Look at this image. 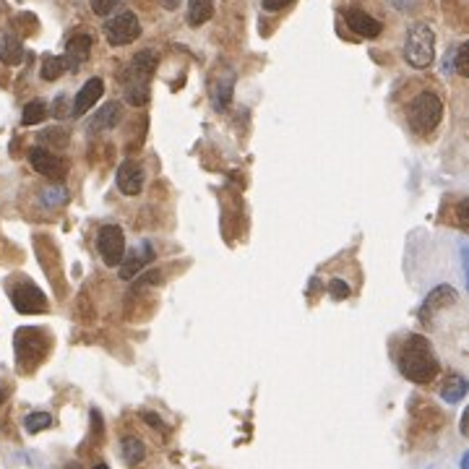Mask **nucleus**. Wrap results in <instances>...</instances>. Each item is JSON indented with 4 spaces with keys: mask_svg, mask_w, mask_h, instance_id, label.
I'll list each match as a JSON object with an SVG mask.
<instances>
[{
    "mask_svg": "<svg viewBox=\"0 0 469 469\" xmlns=\"http://www.w3.org/2000/svg\"><path fill=\"white\" fill-rule=\"evenodd\" d=\"M396 365H399V373L412 384H430V381H435L438 370H441L433 344L422 334H410L407 339L401 341Z\"/></svg>",
    "mask_w": 469,
    "mask_h": 469,
    "instance_id": "f257e3e1",
    "label": "nucleus"
},
{
    "mask_svg": "<svg viewBox=\"0 0 469 469\" xmlns=\"http://www.w3.org/2000/svg\"><path fill=\"white\" fill-rule=\"evenodd\" d=\"M157 63H159L157 52L141 50V52H136V58L130 60L128 66L123 68L120 81H123L126 102L128 104H133V107H144V104L149 102V97H152L149 84H152V76H154V71H157Z\"/></svg>",
    "mask_w": 469,
    "mask_h": 469,
    "instance_id": "f03ea898",
    "label": "nucleus"
},
{
    "mask_svg": "<svg viewBox=\"0 0 469 469\" xmlns=\"http://www.w3.org/2000/svg\"><path fill=\"white\" fill-rule=\"evenodd\" d=\"M435 58V32L427 24H415L404 39V60L412 68H427Z\"/></svg>",
    "mask_w": 469,
    "mask_h": 469,
    "instance_id": "7ed1b4c3",
    "label": "nucleus"
},
{
    "mask_svg": "<svg viewBox=\"0 0 469 469\" xmlns=\"http://www.w3.org/2000/svg\"><path fill=\"white\" fill-rule=\"evenodd\" d=\"M407 118H410V126L418 133H430V130L438 128V123L444 118V102L441 97L433 92H420L415 99L407 107Z\"/></svg>",
    "mask_w": 469,
    "mask_h": 469,
    "instance_id": "20e7f679",
    "label": "nucleus"
},
{
    "mask_svg": "<svg viewBox=\"0 0 469 469\" xmlns=\"http://www.w3.org/2000/svg\"><path fill=\"white\" fill-rule=\"evenodd\" d=\"M104 37L112 47H123V44L136 42L141 37V24L133 11H123L118 16H112L104 21Z\"/></svg>",
    "mask_w": 469,
    "mask_h": 469,
    "instance_id": "39448f33",
    "label": "nucleus"
},
{
    "mask_svg": "<svg viewBox=\"0 0 469 469\" xmlns=\"http://www.w3.org/2000/svg\"><path fill=\"white\" fill-rule=\"evenodd\" d=\"M97 248L99 256L107 266H120L123 256H126V235L115 224H104L99 235H97Z\"/></svg>",
    "mask_w": 469,
    "mask_h": 469,
    "instance_id": "423d86ee",
    "label": "nucleus"
},
{
    "mask_svg": "<svg viewBox=\"0 0 469 469\" xmlns=\"http://www.w3.org/2000/svg\"><path fill=\"white\" fill-rule=\"evenodd\" d=\"M29 164H32L39 175H44V178H50V180H63L68 175V162H66L63 157H58V154L42 149V146H35V149L29 152Z\"/></svg>",
    "mask_w": 469,
    "mask_h": 469,
    "instance_id": "0eeeda50",
    "label": "nucleus"
},
{
    "mask_svg": "<svg viewBox=\"0 0 469 469\" xmlns=\"http://www.w3.org/2000/svg\"><path fill=\"white\" fill-rule=\"evenodd\" d=\"M13 307H16L18 313H24V316H35V313H44L47 310V298H44V292L39 287H35L32 281H24V284H18L13 295Z\"/></svg>",
    "mask_w": 469,
    "mask_h": 469,
    "instance_id": "6e6552de",
    "label": "nucleus"
},
{
    "mask_svg": "<svg viewBox=\"0 0 469 469\" xmlns=\"http://www.w3.org/2000/svg\"><path fill=\"white\" fill-rule=\"evenodd\" d=\"M104 94V81L99 76L89 78L81 89H78V94L73 97V104H71V115L73 118H81V115H86V112L92 110L94 104L102 99Z\"/></svg>",
    "mask_w": 469,
    "mask_h": 469,
    "instance_id": "1a4fd4ad",
    "label": "nucleus"
},
{
    "mask_svg": "<svg viewBox=\"0 0 469 469\" xmlns=\"http://www.w3.org/2000/svg\"><path fill=\"white\" fill-rule=\"evenodd\" d=\"M152 258H154L152 243L141 240V243H138V248H133L130 253H126V256H123V261H120V279H133V276H138V274H141V269H144V266L149 264Z\"/></svg>",
    "mask_w": 469,
    "mask_h": 469,
    "instance_id": "9d476101",
    "label": "nucleus"
},
{
    "mask_svg": "<svg viewBox=\"0 0 469 469\" xmlns=\"http://www.w3.org/2000/svg\"><path fill=\"white\" fill-rule=\"evenodd\" d=\"M456 300H459V292L453 290V287H449V284H441V287H435V290L427 292L425 303L420 307V318L427 324V321L433 318L435 310H444V307L453 305Z\"/></svg>",
    "mask_w": 469,
    "mask_h": 469,
    "instance_id": "9b49d317",
    "label": "nucleus"
},
{
    "mask_svg": "<svg viewBox=\"0 0 469 469\" xmlns=\"http://www.w3.org/2000/svg\"><path fill=\"white\" fill-rule=\"evenodd\" d=\"M344 21H347V26H350L355 35L365 37V39H375V37H381V32H384V24H381L378 18H373L370 13H365V11H360V8L347 11V13H344Z\"/></svg>",
    "mask_w": 469,
    "mask_h": 469,
    "instance_id": "f8f14e48",
    "label": "nucleus"
},
{
    "mask_svg": "<svg viewBox=\"0 0 469 469\" xmlns=\"http://www.w3.org/2000/svg\"><path fill=\"white\" fill-rule=\"evenodd\" d=\"M89 55H92V37L89 35H73L68 39V44H66V55H63V60H66V68L78 71L86 60H89Z\"/></svg>",
    "mask_w": 469,
    "mask_h": 469,
    "instance_id": "ddd939ff",
    "label": "nucleus"
},
{
    "mask_svg": "<svg viewBox=\"0 0 469 469\" xmlns=\"http://www.w3.org/2000/svg\"><path fill=\"white\" fill-rule=\"evenodd\" d=\"M118 190L123 196H138L144 188V170L136 162H123L118 167Z\"/></svg>",
    "mask_w": 469,
    "mask_h": 469,
    "instance_id": "4468645a",
    "label": "nucleus"
},
{
    "mask_svg": "<svg viewBox=\"0 0 469 469\" xmlns=\"http://www.w3.org/2000/svg\"><path fill=\"white\" fill-rule=\"evenodd\" d=\"M232 94H235V73L227 71L222 76L214 81V89H212V104L217 112H224L230 107L232 102Z\"/></svg>",
    "mask_w": 469,
    "mask_h": 469,
    "instance_id": "2eb2a0df",
    "label": "nucleus"
},
{
    "mask_svg": "<svg viewBox=\"0 0 469 469\" xmlns=\"http://www.w3.org/2000/svg\"><path fill=\"white\" fill-rule=\"evenodd\" d=\"M35 334H37V329H18L16 331V358L24 370H26V363L35 365L37 360L44 355V352L35 350V341H32L35 339Z\"/></svg>",
    "mask_w": 469,
    "mask_h": 469,
    "instance_id": "dca6fc26",
    "label": "nucleus"
},
{
    "mask_svg": "<svg viewBox=\"0 0 469 469\" xmlns=\"http://www.w3.org/2000/svg\"><path fill=\"white\" fill-rule=\"evenodd\" d=\"M24 58H26L24 42H21L16 35L8 32V35L0 37V63H3V66H18Z\"/></svg>",
    "mask_w": 469,
    "mask_h": 469,
    "instance_id": "f3484780",
    "label": "nucleus"
},
{
    "mask_svg": "<svg viewBox=\"0 0 469 469\" xmlns=\"http://www.w3.org/2000/svg\"><path fill=\"white\" fill-rule=\"evenodd\" d=\"M123 118V110H120L118 102H107L102 110H97V115L89 123V130H112Z\"/></svg>",
    "mask_w": 469,
    "mask_h": 469,
    "instance_id": "a211bd4d",
    "label": "nucleus"
},
{
    "mask_svg": "<svg viewBox=\"0 0 469 469\" xmlns=\"http://www.w3.org/2000/svg\"><path fill=\"white\" fill-rule=\"evenodd\" d=\"M214 16V0H188V24L204 26Z\"/></svg>",
    "mask_w": 469,
    "mask_h": 469,
    "instance_id": "6ab92c4d",
    "label": "nucleus"
},
{
    "mask_svg": "<svg viewBox=\"0 0 469 469\" xmlns=\"http://www.w3.org/2000/svg\"><path fill=\"white\" fill-rule=\"evenodd\" d=\"M464 394H467V381L461 375H451L441 389V399L449 401V404H456V401L464 399Z\"/></svg>",
    "mask_w": 469,
    "mask_h": 469,
    "instance_id": "aec40b11",
    "label": "nucleus"
},
{
    "mask_svg": "<svg viewBox=\"0 0 469 469\" xmlns=\"http://www.w3.org/2000/svg\"><path fill=\"white\" fill-rule=\"evenodd\" d=\"M120 451H123V459L128 461V464H141V461L146 459V446L141 444L138 438H133V435L123 438V444H120Z\"/></svg>",
    "mask_w": 469,
    "mask_h": 469,
    "instance_id": "412c9836",
    "label": "nucleus"
},
{
    "mask_svg": "<svg viewBox=\"0 0 469 469\" xmlns=\"http://www.w3.org/2000/svg\"><path fill=\"white\" fill-rule=\"evenodd\" d=\"M66 60H63V55H44L42 60V71H39V76L44 78V81H58L63 73H66Z\"/></svg>",
    "mask_w": 469,
    "mask_h": 469,
    "instance_id": "4be33fe9",
    "label": "nucleus"
},
{
    "mask_svg": "<svg viewBox=\"0 0 469 469\" xmlns=\"http://www.w3.org/2000/svg\"><path fill=\"white\" fill-rule=\"evenodd\" d=\"M47 118V104L42 99H35V102H29L24 107V115H21V123L24 126H37V123H42Z\"/></svg>",
    "mask_w": 469,
    "mask_h": 469,
    "instance_id": "5701e85b",
    "label": "nucleus"
},
{
    "mask_svg": "<svg viewBox=\"0 0 469 469\" xmlns=\"http://www.w3.org/2000/svg\"><path fill=\"white\" fill-rule=\"evenodd\" d=\"M24 427L26 433H42V430H47V427H52V415H47V412H32V415H26L24 418Z\"/></svg>",
    "mask_w": 469,
    "mask_h": 469,
    "instance_id": "b1692460",
    "label": "nucleus"
},
{
    "mask_svg": "<svg viewBox=\"0 0 469 469\" xmlns=\"http://www.w3.org/2000/svg\"><path fill=\"white\" fill-rule=\"evenodd\" d=\"M66 201H68V190H66V188H47L42 193V204L52 206V209H55V206H63Z\"/></svg>",
    "mask_w": 469,
    "mask_h": 469,
    "instance_id": "393cba45",
    "label": "nucleus"
},
{
    "mask_svg": "<svg viewBox=\"0 0 469 469\" xmlns=\"http://www.w3.org/2000/svg\"><path fill=\"white\" fill-rule=\"evenodd\" d=\"M39 141L63 149V146L68 144V133H66L63 128H50V130H42V133H39Z\"/></svg>",
    "mask_w": 469,
    "mask_h": 469,
    "instance_id": "a878e982",
    "label": "nucleus"
},
{
    "mask_svg": "<svg viewBox=\"0 0 469 469\" xmlns=\"http://www.w3.org/2000/svg\"><path fill=\"white\" fill-rule=\"evenodd\" d=\"M467 52H469V44H459L456 47V55H453V73H459V76H467L469 68H467Z\"/></svg>",
    "mask_w": 469,
    "mask_h": 469,
    "instance_id": "bb28decb",
    "label": "nucleus"
},
{
    "mask_svg": "<svg viewBox=\"0 0 469 469\" xmlns=\"http://www.w3.org/2000/svg\"><path fill=\"white\" fill-rule=\"evenodd\" d=\"M118 6H120V0H92V11L97 16H110Z\"/></svg>",
    "mask_w": 469,
    "mask_h": 469,
    "instance_id": "cd10ccee",
    "label": "nucleus"
},
{
    "mask_svg": "<svg viewBox=\"0 0 469 469\" xmlns=\"http://www.w3.org/2000/svg\"><path fill=\"white\" fill-rule=\"evenodd\" d=\"M329 295H331L334 300H344L350 298V284L341 279H331L329 281Z\"/></svg>",
    "mask_w": 469,
    "mask_h": 469,
    "instance_id": "c85d7f7f",
    "label": "nucleus"
},
{
    "mask_svg": "<svg viewBox=\"0 0 469 469\" xmlns=\"http://www.w3.org/2000/svg\"><path fill=\"white\" fill-rule=\"evenodd\" d=\"M467 212H469V201L464 198V201H459V209H456V214H459V227H461V230H467V224H469Z\"/></svg>",
    "mask_w": 469,
    "mask_h": 469,
    "instance_id": "c756f323",
    "label": "nucleus"
},
{
    "mask_svg": "<svg viewBox=\"0 0 469 469\" xmlns=\"http://www.w3.org/2000/svg\"><path fill=\"white\" fill-rule=\"evenodd\" d=\"M292 0H261V6H264V11H281L287 8Z\"/></svg>",
    "mask_w": 469,
    "mask_h": 469,
    "instance_id": "7c9ffc66",
    "label": "nucleus"
},
{
    "mask_svg": "<svg viewBox=\"0 0 469 469\" xmlns=\"http://www.w3.org/2000/svg\"><path fill=\"white\" fill-rule=\"evenodd\" d=\"M52 112H55L58 118H66V115H71V112L66 110V94H60L58 99H55V107H52Z\"/></svg>",
    "mask_w": 469,
    "mask_h": 469,
    "instance_id": "2f4dec72",
    "label": "nucleus"
},
{
    "mask_svg": "<svg viewBox=\"0 0 469 469\" xmlns=\"http://www.w3.org/2000/svg\"><path fill=\"white\" fill-rule=\"evenodd\" d=\"M453 55H456V47H453L451 52H446V58H444V73L446 76H451L453 73Z\"/></svg>",
    "mask_w": 469,
    "mask_h": 469,
    "instance_id": "473e14b6",
    "label": "nucleus"
},
{
    "mask_svg": "<svg viewBox=\"0 0 469 469\" xmlns=\"http://www.w3.org/2000/svg\"><path fill=\"white\" fill-rule=\"evenodd\" d=\"M144 420L146 422H149V425L152 427H159V430H167V427H164V422L159 418H157V415H154V412H144Z\"/></svg>",
    "mask_w": 469,
    "mask_h": 469,
    "instance_id": "72a5a7b5",
    "label": "nucleus"
},
{
    "mask_svg": "<svg viewBox=\"0 0 469 469\" xmlns=\"http://www.w3.org/2000/svg\"><path fill=\"white\" fill-rule=\"evenodd\" d=\"M391 6L399 11H407V8H412V0H391Z\"/></svg>",
    "mask_w": 469,
    "mask_h": 469,
    "instance_id": "f704fd0d",
    "label": "nucleus"
},
{
    "mask_svg": "<svg viewBox=\"0 0 469 469\" xmlns=\"http://www.w3.org/2000/svg\"><path fill=\"white\" fill-rule=\"evenodd\" d=\"M159 3H162V6H164L167 11H175V8L180 6V0H159Z\"/></svg>",
    "mask_w": 469,
    "mask_h": 469,
    "instance_id": "c9c22d12",
    "label": "nucleus"
},
{
    "mask_svg": "<svg viewBox=\"0 0 469 469\" xmlns=\"http://www.w3.org/2000/svg\"><path fill=\"white\" fill-rule=\"evenodd\" d=\"M467 422H469V412L461 415V435H467Z\"/></svg>",
    "mask_w": 469,
    "mask_h": 469,
    "instance_id": "e433bc0d",
    "label": "nucleus"
},
{
    "mask_svg": "<svg viewBox=\"0 0 469 469\" xmlns=\"http://www.w3.org/2000/svg\"><path fill=\"white\" fill-rule=\"evenodd\" d=\"M66 469H84V467H81L78 461H71V464H66Z\"/></svg>",
    "mask_w": 469,
    "mask_h": 469,
    "instance_id": "4c0bfd02",
    "label": "nucleus"
},
{
    "mask_svg": "<svg viewBox=\"0 0 469 469\" xmlns=\"http://www.w3.org/2000/svg\"><path fill=\"white\" fill-rule=\"evenodd\" d=\"M467 461H469V453H464V459H461V469H469Z\"/></svg>",
    "mask_w": 469,
    "mask_h": 469,
    "instance_id": "58836bf2",
    "label": "nucleus"
},
{
    "mask_svg": "<svg viewBox=\"0 0 469 469\" xmlns=\"http://www.w3.org/2000/svg\"><path fill=\"white\" fill-rule=\"evenodd\" d=\"M94 469H110L107 464H94Z\"/></svg>",
    "mask_w": 469,
    "mask_h": 469,
    "instance_id": "ea45409f",
    "label": "nucleus"
},
{
    "mask_svg": "<svg viewBox=\"0 0 469 469\" xmlns=\"http://www.w3.org/2000/svg\"><path fill=\"white\" fill-rule=\"evenodd\" d=\"M3 401H6V391H3V389H0V404H3Z\"/></svg>",
    "mask_w": 469,
    "mask_h": 469,
    "instance_id": "a19ab883",
    "label": "nucleus"
}]
</instances>
